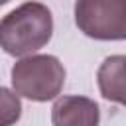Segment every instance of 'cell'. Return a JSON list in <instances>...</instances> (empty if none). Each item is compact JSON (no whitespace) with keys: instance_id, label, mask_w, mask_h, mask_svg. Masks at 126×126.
<instances>
[{"instance_id":"obj_1","label":"cell","mask_w":126,"mask_h":126,"mask_svg":"<svg viewBox=\"0 0 126 126\" xmlns=\"http://www.w3.org/2000/svg\"><path fill=\"white\" fill-rule=\"evenodd\" d=\"M53 18L45 4L24 2L0 20V47L14 57L32 55L49 43Z\"/></svg>"},{"instance_id":"obj_2","label":"cell","mask_w":126,"mask_h":126,"mask_svg":"<svg viewBox=\"0 0 126 126\" xmlns=\"http://www.w3.org/2000/svg\"><path fill=\"white\" fill-rule=\"evenodd\" d=\"M10 77L18 96L47 102L61 93L65 85V67L53 55H30L14 63Z\"/></svg>"},{"instance_id":"obj_3","label":"cell","mask_w":126,"mask_h":126,"mask_svg":"<svg viewBox=\"0 0 126 126\" xmlns=\"http://www.w3.org/2000/svg\"><path fill=\"white\" fill-rule=\"evenodd\" d=\"M77 28L94 39L126 37V2L122 0H79L75 4Z\"/></svg>"},{"instance_id":"obj_4","label":"cell","mask_w":126,"mask_h":126,"mask_svg":"<svg viewBox=\"0 0 126 126\" xmlns=\"http://www.w3.org/2000/svg\"><path fill=\"white\" fill-rule=\"evenodd\" d=\"M100 110L93 98L69 94L59 96L51 108L53 126H98Z\"/></svg>"},{"instance_id":"obj_5","label":"cell","mask_w":126,"mask_h":126,"mask_svg":"<svg viewBox=\"0 0 126 126\" xmlns=\"http://www.w3.org/2000/svg\"><path fill=\"white\" fill-rule=\"evenodd\" d=\"M124 55H110L102 61L96 73V83L100 89V94L106 100L124 104L126 102V85H124Z\"/></svg>"},{"instance_id":"obj_6","label":"cell","mask_w":126,"mask_h":126,"mask_svg":"<svg viewBox=\"0 0 126 126\" xmlns=\"http://www.w3.org/2000/svg\"><path fill=\"white\" fill-rule=\"evenodd\" d=\"M22 116V102L20 96L6 89L0 87V126H14Z\"/></svg>"}]
</instances>
